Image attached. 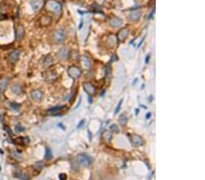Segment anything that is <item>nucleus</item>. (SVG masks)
I'll use <instances>...</instances> for the list:
<instances>
[{"label": "nucleus", "mask_w": 205, "mask_h": 180, "mask_svg": "<svg viewBox=\"0 0 205 180\" xmlns=\"http://www.w3.org/2000/svg\"><path fill=\"white\" fill-rule=\"evenodd\" d=\"M122 19L118 17H112L110 20H109V25L112 27H115V28H117V27H120L121 25H122Z\"/></svg>", "instance_id": "obj_10"}, {"label": "nucleus", "mask_w": 205, "mask_h": 180, "mask_svg": "<svg viewBox=\"0 0 205 180\" xmlns=\"http://www.w3.org/2000/svg\"><path fill=\"white\" fill-rule=\"evenodd\" d=\"M129 36V29L124 27V28H122L119 31L118 35H117V38L120 40V41H124L127 37Z\"/></svg>", "instance_id": "obj_9"}, {"label": "nucleus", "mask_w": 205, "mask_h": 180, "mask_svg": "<svg viewBox=\"0 0 205 180\" xmlns=\"http://www.w3.org/2000/svg\"><path fill=\"white\" fill-rule=\"evenodd\" d=\"M8 79H6V78H3L0 79V90H1V91H4V90L6 88V87H8Z\"/></svg>", "instance_id": "obj_17"}, {"label": "nucleus", "mask_w": 205, "mask_h": 180, "mask_svg": "<svg viewBox=\"0 0 205 180\" xmlns=\"http://www.w3.org/2000/svg\"><path fill=\"white\" fill-rule=\"evenodd\" d=\"M83 88L85 90V92L90 96H92L96 93V87L92 84H90V83H84Z\"/></svg>", "instance_id": "obj_5"}, {"label": "nucleus", "mask_w": 205, "mask_h": 180, "mask_svg": "<svg viewBox=\"0 0 205 180\" xmlns=\"http://www.w3.org/2000/svg\"><path fill=\"white\" fill-rule=\"evenodd\" d=\"M141 16V12L140 11H133L131 13V15H129V19L131 20V21L132 22H136V21H138V20L140 19Z\"/></svg>", "instance_id": "obj_13"}, {"label": "nucleus", "mask_w": 205, "mask_h": 180, "mask_svg": "<svg viewBox=\"0 0 205 180\" xmlns=\"http://www.w3.org/2000/svg\"><path fill=\"white\" fill-rule=\"evenodd\" d=\"M52 154H51V151H50V149L49 148H47L46 149V158L47 159H49V158H51V156Z\"/></svg>", "instance_id": "obj_24"}, {"label": "nucleus", "mask_w": 205, "mask_h": 180, "mask_svg": "<svg viewBox=\"0 0 205 180\" xmlns=\"http://www.w3.org/2000/svg\"><path fill=\"white\" fill-rule=\"evenodd\" d=\"M23 36H24V27L22 26H20L17 31V39L20 40L23 37Z\"/></svg>", "instance_id": "obj_20"}, {"label": "nucleus", "mask_w": 205, "mask_h": 180, "mask_svg": "<svg viewBox=\"0 0 205 180\" xmlns=\"http://www.w3.org/2000/svg\"><path fill=\"white\" fill-rule=\"evenodd\" d=\"M149 57H150V55H148L147 57H146V63H148L149 60Z\"/></svg>", "instance_id": "obj_30"}, {"label": "nucleus", "mask_w": 205, "mask_h": 180, "mask_svg": "<svg viewBox=\"0 0 205 180\" xmlns=\"http://www.w3.org/2000/svg\"><path fill=\"white\" fill-rule=\"evenodd\" d=\"M66 38V35L64 30L62 29H58L53 33V39L57 44H61L64 42Z\"/></svg>", "instance_id": "obj_2"}, {"label": "nucleus", "mask_w": 205, "mask_h": 180, "mask_svg": "<svg viewBox=\"0 0 205 180\" xmlns=\"http://www.w3.org/2000/svg\"><path fill=\"white\" fill-rule=\"evenodd\" d=\"M150 116H151V114H150V113H149V114H148V115H147V118H149V117Z\"/></svg>", "instance_id": "obj_33"}, {"label": "nucleus", "mask_w": 205, "mask_h": 180, "mask_svg": "<svg viewBox=\"0 0 205 180\" xmlns=\"http://www.w3.org/2000/svg\"><path fill=\"white\" fill-rule=\"evenodd\" d=\"M58 57L60 59H67L68 56H69V50L67 47H63L58 52Z\"/></svg>", "instance_id": "obj_8"}, {"label": "nucleus", "mask_w": 205, "mask_h": 180, "mask_svg": "<svg viewBox=\"0 0 205 180\" xmlns=\"http://www.w3.org/2000/svg\"><path fill=\"white\" fill-rule=\"evenodd\" d=\"M135 111H136V115H138V114H139V109H136Z\"/></svg>", "instance_id": "obj_32"}, {"label": "nucleus", "mask_w": 205, "mask_h": 180, "mask_svg": "<svg viewBox=\"0 0 205 180\" xmlns=\"http://www.w3.org/2000/svg\"><path fill=\"white\" fill-rule=\"evenodd\" d=\"M12 92L13 93H15L17 95L20 94L22 92V87L21 86H20L19 84H15L13 87H12Z\"/></svg>", "instance_id": "obj_19"}, {"label": "nucleus", "mask_w": 205, "mask_h": 180, "mask_svg": "<svg viewBox=\"0 0 205 180\" xmlns=\"http://www.w3.org/2000/svg\"><path fill=\"white\" fill-rule=\"evenodd\" d=\"M111 137H112V136H111V134L109 133V132H105L103 134V138H104V140L107 141V142L110 141L111 140Z\"/></svg>", "instance_id": "obj_22"}, {"label": "nucleus", "mask_w": 205, "mask_h": 180, "mask_svg": "<svg viewBox=\"0 0 205 180\" xmlns=\"http://www.w3.org/2000/svg\"><path fill=\"white\" fill-rule=\"evenodd\" d=\"M109 128H110L111 130H113L114 131V132H116V133H118L119 132V131H120V129H119V127H117V126H116V125H111V126L110 127H109Z\"/></svg>", "instance_id": "obj_25"}, {"label": "nucleus", "mask_w": 205, "mask_h": 180, "mask_svg": "<svg viewBox=\"0 0 205 180\" xmlns=\"http://www.w3.org/2000/svg\"><path fill=\"white\" fill-rule=\"evenodd\" d=\"M67 73L69 75V77L73 79H78L80 78L81 75V70L76 66H71L69 68L67 69Z\"/></svg>", "instance_id": "obj_3"}, {"label": "nucleus", "mask_w": 205, "mask_h": 180, "mask_svg": "<svg viewBox=\"0 0 205 180\" xmlns=\"http://www.w3.org/2000/svg\"><path fill=\"white\" fill-rule=\"evenodd\" d=\"M96 1H97V3H99V4H101V3H103L104 1H106V0H96Z\"/></svg>", "instance_id": "obj_29"}, {"label": "nucleus", "mask_w": 205, "mask_h": 180, "mask_svg": "<svg viewBox=\"0 0 205 180\" xmlns=\"http://www.w3.org/2000/svg\"><path fill=\"white\" fill-rule=\"evenodd\" d=\"M84 123H85V121H84V120H81V122L78 125V127H79H79H81V126H82V125H83Z\"/></svg>", "instance_id": "obj_28"}, {"label": "nucleus", "mask_w": 205, "mask_h": 180, "mask_svg": "<svg viewBox=\"0 0 205 180\" xmlns=\"http://www.w3.org/2000/svg\"><path fill=\"white\" fill-rule=\"evenodd\" d=\"M80 63H81V66H83V68L85 69H88V68H90V66H91V62H90V59L88 58L87 56H82L80 57Z\"/></svg>", "instance_id": "obj_12"}, {"label": "nucleus", "mask_w": 205, "mask_h": 180, "mask_svg": "<svg viewBox=\"0 0 205 180\" xmlns=\"http://www.w3.org/2000/svg\"><path fill=\"white\" fill-rule=\"evenodd\" d=\"M122 103H123V99H120V102H119V104H118V106H117V108H116V110H115V115H117V114L120 112V108H121Z\"/></svg>", "instance_id": "obj_23"}, {"label": "nucleus", "mask_w": 205, "mask_h": 180, "mask_svg": "<svg viewBox=\"0 0 205 180\" xmlns=\"http://www.w3.org/2000/svg\"><path fill=\"white\" fill-rule=\"evenodd\" d=\"M116 43H117V37H116L114 35H110V36H108V40H107V44L109 47H113Z\"/></svg>", "instance_id": "obj_15"}, {"label": "nucleus", "mask_w": 205, "mask_h": 180, "mask_svg": "<svg viewBox=\"0 0 205 180\" xmlns=\"http://www.w3.org/2000/svg\"><path fill=\"white\" fill-rule=\"evenodd\" d=\"M128 122V118H127V116H120V124L121 125V126H126V124Z\"/></svg>", "instance_id": "obj_21"}, {"label": "nucleus", "mask_w": 205, "mask_h": 180, "mask_svg": "<svg viewBox=\"0 0 205 180\" xmlns=\"http://www.w3.org/2000/svg\"><path fill=\"white\" fill-rule=\"evenodd\" d=\"M11 106H12V107H13V108H16V109H18V108H19V107H20V106L18 105V104H14V103H13V104H11Z\"/></svg>", "instance_id": "obj_27"}, {"label": "nucleus", "mask_w": 205, "mask_h": 180, "mask_svg": "<svg viewBox=\"0 0 205 180\" xmlns=\"http://www.w3.org/2000/svg\"><path fill=\"white\" fill-rule=\"evenodd\" d=\"M131 143L135 147H140L143 144V139L141 138V136H140L138 135H135V134L131 136Z\"/></svg>", "instance_id": "obj_6"}, {"label": "nucleus", "mask_w": 205, "mask_h": 180, "mask_svg": "<svg viewBox=\"0 0 205 180\" xmlns=\"http://www.w3.org/2000/svg\"><path fill=\"white\" fill-rule=\"evenodd\" d=\"M52 64H53V58H52V57L49 56H49H46L45 58H44V61H43V66L47 67V66H49Z\"/></svg>", "instance_id": "obj_16"}, {"label": "nucleus", "mask_w": 205, "mask_h": 180, "mask_svg": "<svg viewBox=\"0 0 205 180\" xmlns=\"http://www.w3.org/2000/svg\"><path fill=\"white\" fill-rule=\"evenodd\" d=\"M31 98L34 101L39 102L43 98V94L40 90H33V91L31 92Z\"/></svg>", "instance_id": "obj_11"}, {"label": "nucleus", "mask_w": 205, "mask_h": 180, "mask_svg": "<svg viewBox=\"0 0 205 180\" xmlns=\"http://www.w3.org/2000/svg\"><path fill=\"white\" fill-rule=\"evenodd\" d=\"M64 108V106H57V107H54L50 109L47 110V112L49 114H56L57 112H60L61 110Z\"/></svg>", "instance_id": "obj_18"}, {"label": "nucleus", "mask_w": 205, "mask_h": 180, "mask_svg": "<svg viewBox=\"0 0 205 180\" xmlns=\"http://www.w3.org/2000/svg\"><path fill=\"white\" fill-rule=\"evenodd\" d=\"M47 8L55 14H59L61 11V5L58 1H55V0H49L47 4Z\"/></svg>", "instance_id": "obj_1"}, {"label": "nucleus", "mask_w": 205, "mask_h": 180, "mask_svg": "<svg viewBox=\"0 0 205 180\" xmlns=\"http://www.w3.org/2000/svg\"><path fill=\"white\" fill-rule=\"evenodd\" d=\"M17 131H20V130H21V131H23V130H24V128H23V127H21V128H19L18 127H17Z\"/></svg>", "instance_id": "obj_31"}, {"label": "nucleus", "mask_w": 205, "mask_h": 180, "mask_svg": "<svg viewBox=\"0 0 205 180\" xmlns=\"http://www.w3.org/2000/svg\"><path fill=\"white\" fill-rule=\"evenodd\" d=\"M59 179L60 180H66L67 179V176L65 174H60L59 175Z\"/></svg>", "instance_id": "obj_26"}, {"label": "nucleus", "mask_w": 205, "mask_h": 180, "mask_svg": "<svg viewBox=\"0 0 205 180\" xmlns=\"http://www.w3.org/2000/svg\"><path fill=\"white\" fill-rule=\"evenodd\" d=\"M77 160H78V162L80 165H85V167H88V165H90L91 164V162H92L91 158L88 156V155H86V154H80V155H79L77 156Z\"/></svg>", "instance_id": "obj_4"}, {"label": "nucleus", "mask_w": 205, "mask_h": 180, "mask_svg": "<svg viewBox=\"0 0 205 180\" xmlns=\"http://www.w3.org/2000/svg\"><path fill=\"white\" fill-rule=\"evenodd\" d=\"M31 6L34 10L38 11L41 8V6H43V0H32Z\"/></svg>", "instance_id": "obj_14"}, {"label": "nucleus", "mask_w": 205, "mask_h": 180, "mask_svg": "<svg viewBox=\"0 0 205 180\" xmlns=\"http://www.w3.org/2000/svg\"><path fill=\"white\" fill-rule=\"evenodd\" d=\"M20 57V51L19 50H14L13 52H11L8 56V61L10 63H16V62L18 60Z\"/></svg>", "instance_id": "obj_7"}]
</instances>
